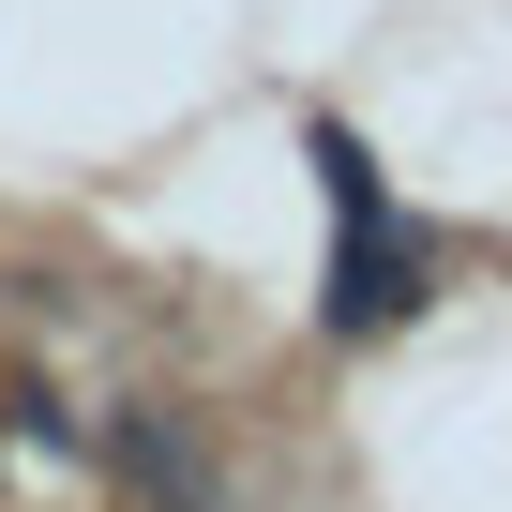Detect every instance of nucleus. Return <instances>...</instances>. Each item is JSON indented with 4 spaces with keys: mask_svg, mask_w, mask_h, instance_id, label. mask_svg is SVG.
<instances>
[{
    "mask_svg": "<svg viewBox=\"0 0 512 512\" xmlns=\"http://www.w3.org/2000/svg\"><path fill=\"white\" fill-rule=\"evenodd\" d=\"M302 166L332 181V287H317V332H332V347H377V332H407V317L437 302V256L407 241V211H392L377 151H362L347 121H302Z\"/></svg>",
    "mask_w": 512,
    "mask_h": 512,
    "instance_id": "obj_1",
    "label": "nucleus"
},
{
    "mask_svg": "<svg viewBox=\"0 0 512 512\" xmlns=\"http://www.w3.org/2000/svg\"><path fill=\"white\" fill-rule=\"evenodd\" d=\"M106 467H121V497H151V512H226L211 452H196L166 407H121V422H106Z\"/></svg>",
    "mask_w": 512,
    "mask_h": 512,
    "instance_id": "obj_2",
    "label": "nucleus"
}]
</instances>
